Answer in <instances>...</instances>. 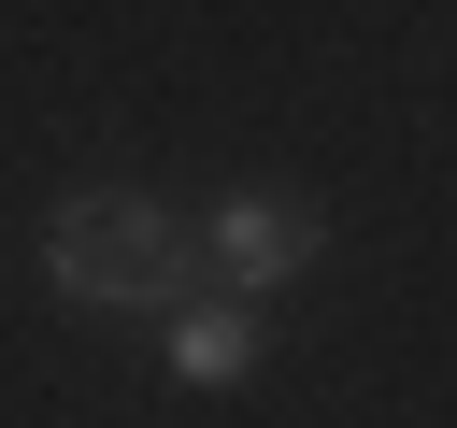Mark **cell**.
Returning a JSON list of instances; mask_svg holds the SVG:
<instances>
[{"instance_id":"7a4b0ae2","label":"cell","mask_w":457,"mask_h":428,"mask_svg":"<svg viewBox=\"0 0 457 428\" xmlns=\"http://www.w3.org/2000/svg\"><path fill=\"white\" fill-rule=\"evenodd\" d=\"M314 243H328V228H314L300 200H228V214L200 228V271H228V285L257 300V285H300V271H314Z\"/></svg>"},{"instance_id":"6da1fadb","label":"cell","mask_w":457,"mask_h":428,"mask_svg":"<svg viewBox=\"0 0 457 428\" xmlns=\"http://www.w3.org/2000/svg\"><path fill=\"white\" fill-rule=\"evenodd\" d=\"M43 285H57L71 314H186V300H200V243H186L157 200L86 185V200H57V228H43Z\"/></svg>"},{"instance_id":"3957f363","label":"cell","mask_w":457,"mask_h":428,"mask_svg":"<svg viewBox=\"0 0 457 428\" xmlns=\"http://www.w3.org/2000/svg\"><path fill=\"white\" fill-rule=\"evenodd\" d=\"M257 357H271L257 300H186V314H171V371H186V385H243Z\"/></svg>"}]
</instances>
